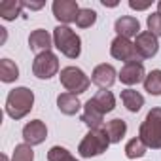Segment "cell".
<instances>
[{"label": "cell", "instance_id": "1", "mask_svg": "<svg viewBox=\"0 0 161 161\" xmlns=\"http://www.w3.org/2000/svg\"><path fill=\"white\" fill-rule=\"evenodd\" d=\"M34 106V93L29 87H15L8 93L6 114L12 119H23Z\"/></svg>", "mask_w": 161, "mask_h": 161}, {"label": "cell", "instance_id": "2", "mask_svg": "<svg viewBox=\"0 0 161 161\" xmlns=\"http://www.w3.org/2000/svg\"><path fill=\"white\" fill-rule=\"evenodd\" d=\"M53 44L68 59H78L82 53V38L66 25H59L53 29Z\"/></svg>", "mask_w": 161, "mask_h": 161}, {"label": "cell", "instance_id": "3", "mask_svg": "<svg viewBox=\"0 0 161 161\" xmlns=\"http://www.w3.org/2000/svg\"><path fill=\"white\" fill-rule=\"evenodd\" d=\"M138 138L152 150L161 148V108H152L138 129Z\"/></svg>", "mask_w": 161, "mask_h": 161}, {"label": "cell", "instance_id": "4", "mask_svg": "<svg viewBox=\"0 0 161 161\" xmlns=\"http://www.w3.org/2000/svg\"><path fill=\"white\" fill-rule=\"evenodd\" d=\"M110 144L112 142H110L104 127L103 129H89L87 135L82 138V142H80V146H78V153L82 157H87V159L89 157H97V155H103L108 150Z\"/></svg>", "mask_w": 161, "mask_h": 161}, {"label": "cell", "instance_id": "5", "mask_svg": "<svg viewBox=\"0 0 161 161\" xmlns=\"http://www.w3.org/2000/svg\"><path fill=\"white\" fill-rule=\"evenodd\" d=\"M59 80H61V86L68 93H72V95H82L91 86V80L86 76V72L82 68H78V66H66V68H63Z\"/></svg>", "mask_w": 161, "mask_h": 161}, {"label": "cell", "instance_id": "6", "mask_svg": "<svg viewBox=\"0 0 161 161\" xmlns=\"http://www.w3.org/2000/svg\"><path fill=\"white\" fill-rule=\"evenodd\" d=\"M59 72V59L51 51H44L34 57L32 63V74L40 80H49Z\"/></svg>", "mask_w": 161, "mask_h": 161}, {"label": "cell", "instance_id": "7", "mask_svg": "<svg viewBox=\"0 0 161 161\" xmlns=\"http://www.w3.org/2000/svg\"><path fill=\"white\" fill-rule=\"evenodd\" d=\"M110 55L118 61H123V63H133V61H140L136 49H135V42L127 40V38H121V36H116L110 44Z\"/></svg>", "mask_w": 161, "mask_h": 161}, {"label": "cell", "instance_id": "8", "mask_svg": "<svg viewBox=\"0 0 161 161\" xmlns=\"http://www.w3.org/2000/svg\"><path fill=\"white\" fill-rule=\"evenodd\" d=\"M135 49L138 53L140 59H152L157 55L159 51V42H157V36H153L150 31H144L136 36L135 40Z\"/></svg>", "mask_w": 161, "mask_h": 161}, {"label": "cell", "instance_id": "9", "mask_svg": "<svg viewBox=\"0 0 161 161\" xmlns=\"http://www.w3.org/2000/svg\"><path fill=\"white\" fill-rule=\"evenodd\" d=\"M121 84L125 86H136L140 82L146 80V70H144V64L142 61H133V63H125L119 70V76Z\"/></svg>", "mask_w": 161, "mask_h": 161}, {"label": "cell", "instance_id": "10", "mask_svg": "<svg viewBox=\"0 0 161 161\" xmlns=\"http://www.w3.org/2000/svg\"><path fill=\"white\" fill-rule=\"evenodd\" d=\"M51 8H53V15H55L63 25H68V23L76 21L78 12L82 10V8L78 6L76 0H55Z\"/></svg>", "mask_w": 161, "mask_h": 161}, {"label": "cell", "instance_id": "11", "mask_svg": "<svg viewBox=\"0 0 161 161\" xmlns=\"http://www.w3.org/2000/svg\"><path fill=\"white\" fill-rule=\"evenodd\" d=\"M47 136V127L42 119H32L23 127V140L29 146H38L46 140Z\"/></svg>", "mask_w": 161, "mask_h": 161}, {"label": "cell", "instance_id": "12", "mask_svg": "<svg viewBox=\"0 0 161 161\" xmlns=\"http://www.w3.org/2000/svg\"><path fill=\"white\" fill-rule=\"evenodd\" d=\"M116 76H118L116 68H114L112 64L103 63V64L95 66V70H93V74H91V82H93L95 86H99L101 89H108V87L114 86Z\"/></svg>", "mask_w": 161, "mask_h": 161}, {"label": "cell", "instance_id": "13", "mask_svg": "<svg viewBox=\"0 0 161 161\" xmlns=\"http://www.w3.org/2000/svg\"><path fill=\"white\" fill-rule=\"evenodd\" d=\"M51 34L47 32V31H44V29H36V31H32L31 32V36H29V47H31V51H34V53H44V51H51Z\"/></svg>", "mask_w": 161, "mask_h": 161}, {"label": "cell", "instance_id": "14", "mask_svg": "<svg viewBox=\"0 0 161 161\" xmlns=\"http://www.w3.org/2000/svg\"><path fill=\"white\" fill-rule=\"evenodd\" d=\"M114 29H116L118 36L127 38V40L140 34V32H138V31H140V23H138V19L133 17V15H123V17H119V19L116 21Z\"/></svg>", "mask_w": 161, "mask_h": 161}, {"label": "cell", "instance_id": "15", "mask_svg": "<svg viewBox=\"0 0 161 161\" xmlns=\"http://www.w3.org/2000/svg\"><path fill=\"white\" fill-rule=\"evenodd\" d=\"M89 104L104 116V114H108V112H112V110L116 108V99H114L112 91L101 89V91H97V93L89 99Z\"/></svg>", "mask_w": 161, "mask_h": 161}, {"label": "cell", "instance_id": "16", "mask_svg": "<svg viewBox=\"0 0 161 161\" xmlns=\"http://www.w3.org/2000/svg\"><path fill=\"white\" fill-rule=\"evenodd\" d=\"M57 106L59 110L64 114V116H74L80 112L82 108V103H80L78 95H72V93H61L57 97Z\"/></svg>", "mask_w": 161, "mask_h": 161}, {"label": "cell", "instance_id": "17", "mask_svg": "<svg viewBox=\"0 0 161 161\" xmlns=\"http://www.w3.org/2000/svg\"><path fill=\"white\" fill-rule=\"evenodd\" d=\"M104 131H106L110 142H112V144H118V142H121V138H123L125 133H127V123H125L123 119L116 118V119H112V121H108V123L104 125Z\"/></svg>", "mask_w": 161, "mask_h": 161}, {"label": "cell", "instance_id": "18", "mask_svg": "<svg viewBox=\"0 0 161 161\" xmlns=\"http://www.w3.org/2000/svg\"><path fill=\"white\" fill-rule=\"evenodd\" d=\"M23 8H25V4L19 2V0H2L0 2V17L6 21H14L21 15Z\"/></svg>", "mask_w": 161, "mask_h": 161}, {"label": "cell", "instance_id": "19", "mask_svg": "<svg viewBox=\"0 0 161 161\" xmlns=\"http://www.w3.org/2000/svg\"><path fill=\"white\" fill-rule=\"evenodd\" d=\"M121 103L129 112H138L144 106V97L135 89H123L121 91Z\"/></svg>", "mask_w": 161, "mask_h": 161}, {"label": "cell", "instance_id": "20", "mask_svg": "<svg viewBox=\"0 0 161 161\" xmlns=\"http://www.w3.org/2000/svg\"><path fill=\"white\" fill-rule=\"evenodd\" d=\"M103 119H104V116L99 112V110H95L91 104H89V101L84 104V114H82V121L89 127V129H103Z\"/></svg>", "mask_w": 161, "mask_h": 161}, {"label": "cell", "instance_id": "21", "mask_svg": "<svg viewBox=\"0 0 161 161\" xmlns=\"http://www.w3.org/2000/svg\"><path fill=\"white\" fill-rule=\"evenodd\" d=\"M19 78V68L12 59H2L0 61V80L4 84H12Z\"/></svg>", "mask_w": 161, "mask_h": 161}, {"label": "cell", "instance_id": "22", "mask_svg": "<svg viewBox=\"0 0 161 161\" xmlns=\"http://www.w3.org/2000/svg\"><path fill=\"white\" fill-rule=\"evenodd\" d=\"M144 89H146L150 95H155V97L161 95V70H159V68L152 70V72L146 76V80H144Z\"/></svg>", "mask_w": 161, "mask_h": 161}, {"label": "cell", "instance_id": "23", "mask_svg": "<svg viewBox=\"0 0 161 161\" xmlns=\"http://www.w3.org/2000/svg\"><path fill=\"white\" fill-rule=\"evenodd\" d=\"M146 150H148V146L136 136V138H131L127 144H125V155L129 157V159H138V157H142L144 153H146Z\"/></svg>", "mask_w": 161, "mask_h": 161}, {"label": "cell", "instance_id": "24", "mask_svg": "<svg viewBox=\"0 0 161 161\" xmlns=\"http://www.w3.org/2000/svg\"><path fill=\"white\" fill-rule=\"evenodd\" d=\"M97 23V12L91 10V8H82L78 12V17H76V25L80 29H89Z\"/></svg>", "mask_w": 161, "mask_h": 161}, {"label": "cell", "instance_id": "25", "mask_svg": "<svg viewBox=\"0 0 161 161\" xmlns=\"http://www.w3.org/2000/svg\"><path fill=\"white\" fill-rule=\"evenodd\" d=\"M47 161H78L66 148L63 146H53L47 152Z\"/></svg>", "mask_w": 161, "mask_h": 161}, {"label": "cell", "instance_id": "26", "mask_svg": "<svg viewBox=\"0 0 161 161\" xmlns=\"http://www.w3.org/2000/svg\"><path fill=\"white\" fill-rule=\"evenodd\" d=\"M14 161H34L32 146L29 144H17L14 150Z\"/></svg>", "mask_w": 161, "mask_h": 161}, {"label": "cell", "instance_id": "27", "mask_svg": "<svg viewBox=\"0 0 161 161\" xmlns=\"http://www.w3.org/2000/svg\"><path fill=\"white\" fill-rule=\"evenodd\" d=\"M148 31L153 34V36H161V14L155 12L152 15H148Z\"/></svg>", "mask_w": 161, "mask_h": 161}, {"label": "cell", "instance_id": "28", "mask_svg": "<svg viewBox=\"0 0 161 161\" xmlns=\"http://www.w3.org/2000/svg\"><path fill=\"white\" fill-rule=\"evenodd\" d=\"M150 4L152 2H135V0H131V2H129V6L133 8V10H146V8H150Z\"/></svg>", "mask_w": 161, "mask_h": 161}, {"label": "cell", "instance_id": "29", "mask_svg": "<svg viewBox=\"0 0 161 161\" xmlns=\"http://www.w3.org/2000/svg\"><path fill=\"white\" fill-rule=\"evenodd\" d=\"M25 4V8H29V10H40L44 4L42 2H36V4H32V2H23Z\"/></svg>", "mask_w": 161, "mask_h": 161}, {"label": "cell", "instance_id": "30", "mask_svg": "<svg viewBox=\"0 0 161 161\" xmlns=\"http://www.w3.org/2000/svg\"><path fill=\"white\" fill-rule=\"evenodd\" d=\"M0 161H8V157L6 155H0Z\"/></svg>", "mask_w": 161, "mask_h": 161}, {"label": "cell", "instance_id": "31", "mask_svg": "<svg viewBox=\"0 0 161 161\" xmlns=\"http://www.w3.org/2000/svg\"><path fill=\"white\" fill-rule=\"evenodd\" d=\"M157 12L161 14V2H157Z\"/></svg>", "mask_w": 161, "mask_h": 161}]
</instances>
